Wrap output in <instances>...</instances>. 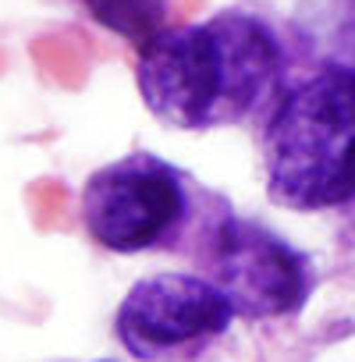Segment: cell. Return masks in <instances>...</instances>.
<instances>
[{"label":"cell","instance_id":"cell-1","mask_svg":"<svg viewBox=\"0 0 355 362\" xmlns=\"http://www.w3.org/2000/svg\"><path fill=\"white\" fill-rule=\"evenodd\" d=\"M277 36L245 11L156 33L135 68L139 96L170 128H221L249 117L281 82Z\"/></svg>","mask_w":355,"mask_h":362},{"label":"cell","instance_id":"cell-2","mask_svg":"<svg viewBox=\"0 0 355 362\" xmlns=\"http://www.w3.org/2000/svg\"><path fill=\"white\" fill-rule=\"evenodd\" d=\"M267 196L298 214L355 203V68L291 86L263 132Z\"/></svg>","mask_w":355,"mask_h":362},{"label":"cell","instance_id":"cell-3","mask_svg":"<svg viewBox=\"0 0 355 362\" xmlns=\"http://www.w3.org/2000/svg\"><path fill=\"white\" fill-rule=\"evenodd\" d=\"M189 217L185 174L149 149H135L82 189V221L96 245L110 252H146L178 238Z\"/></svg>","mask_w":355,"mask_h":362},{"label":"cell","instance_id":"cell-4","mask_svg":"<svg viewBox=\"0 0 355 362\" xmlns=\"http://www.w3.org/2000/svg\"><path fill=\"white\" fill-rule=\"evenodd\" d=\"M231 298L199 274H156L121 298L114 330L142 362H182L235 323Z\"/></svg>","mask_w":355,"mask_h":362},{"label":"cell","instance_id":"cell-5","mask_svg":"<svg viewBox=\"0 0 355 362\" xmlns=\"http://www.w3.org/2000/svg\"><path fill=\"white\" fill-rule=\"evenodd\" d=\"M210 281L231 298L245 320H277L305 305L313 291V263L277 231L224 214L206 235Z\"/></svg>","mask_w":355,"mask_h":362},{"label":"cell","instance_id":"cell-6","mask_svg":"<svg viewBox=\"0 0 355 362\" xmlns=\"http://www.w3.org/2000/svg\"><path fill=\"white\" fill-rule=\"evenodd\" d=\"M93 22L103 29L146 47L156 33H163V11L167 0H82Z\"/></svg>","mask_w":355,"mask_h":362},{"label":"cell","instance_id":"cell-7","mask_svg":"<svg viewBox=\"0 0 355 362\" xmlns=\"http://www.w3.org/2000/svg\"><path fill=\"white\" fill-rule=\"evenodd\" d=\"M103 362H107V358H103Z\"/></svg>","mask_w":355,"mask_h":362}]
</instances>
